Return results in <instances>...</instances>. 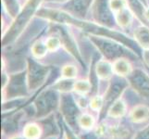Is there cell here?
<instances>
[{"instance_id":"obj_18","label":"cell","mask_w":149,"mask_h":139,"mask_svg":"<svg viewBox=\"0 0 149 139\" xmlns=\"http://www.w3.org/2000/svg\"><path fill=\"white\" fill-rule=\"evenodd\" d=\"M133 36L139 46L143 49H149V28L146 26H140L134 30Z\"/></svg>"},{"instance_id":"obj_25","label":"cell","mask_w":149,"mask_h":139,"mask_svg":"<svg viewBox=\"0 0 149 139\" xmlns=\"http://www.w3.org/2000/svg\"><path fill=\"white\" fill-rule=\"evenodd\" d=\"M2 1L5 6V8L8 10L10 16L12 18H17V16L20 12V10H22L19 9L17 0H2Z\"/></svg>"},{"instance_id":"obj_35","label":"cell","mask_w":149,"mask_h":139,"mask_svg":"<svg viewBox=\"0 0 149 139\" xmlns=\"http://www.w3.org/2000/svg\"><path fill=\"white\" fill-rule=\"evenodd\" d=\"M64 133L66 139H78L73 135V133H71V131L67 127V124H64Z\"/></svg>"},{"instance_id":"obj_5","label":"cell","mask_w":149,"mask_h":139,"mask_svg":"<svg viewBox=\"0 0 149 139\" xmlns=\"http://www.w3.org/2000/svg\"><path fill=\"white\" fill-rule=\"evenodd\" d=\"M59 109L61 115L63 116L64 120L70 126L71 129H77L78 119L81 114L79 105L74 99V97L69 93H63L60 96Z\"/></svg>"},{"instance_id":"obj_4","label":"cell","mask_w":149,"mask_h":139,"mask_svg":"<svg viewBox=\"0 0 149 139\" xmlns=\"http://www.w3.org/2000/svg\"><path fill=\"white\" fill-rule=\"evenodd\" d=\"M60 96L54 88L43 92L34 101L35 118L41 119L49 115L58 108Z\"/></svg>"},{"instance_id":"obj_17","label":"cell","mask_w":149,"mask_h":139,"mask_svg":"<svg viewBox=\"0 0 149 139\" xmlns=\"http://www.w3.org/2000/svg\"><path fill=\"white\" fill-rule=\"evenodd\" d=\"M127 112L126 103L122 99L119 98L116 100L107 110V115L112 119H120L122 118Z\"/></svg>"},{"instance_id":"obj_27","label":"cell","mask_w":149,"mask_h":139,"mask_svg":"<svg viewBox=\"0 0 149 139\" xmlns=\"http://www.w3.org/2000/svg\"><path fill=\"white\" fill-rule=\"evenodd\" d=\"M78 73V71L77 68L74 65H70V64H67L62 67L61 69V76H62L63 79H74L77 77Z\"/></svg>"},{"instance_id":"obj_8","label":"cell","mask_w":149,"mask_h":139,"mask_svg":"<svg viewBox=\"0 0 149 139\" xmlns=\"http://www.w3.org/2000/svg\"><path fill=\"white\" fill-rule=\"evenodd\" d=\"M128 85H129V82H127L125 79H123V77H120V78L115 79L114 81L111 82L109 86L107 87V90L106 91L105 96H104V107H103V110H102L101 117L104 115L106 112H107L109 108L113 103L119 99V97L127 88Z\"/></svg>"},{"instance_id":"obj_41","label":"cell","mask_w":149,"mask_h":139,"mask_svg":"<svg viewBox=\"0 0 149 139\" xmlns=\"http://www.w3.org/2000/svg\"><path fill=\"white\" fill-rule=\"evenodd\" d=\"M141 1L143 3V5H145V6H146V0H141Z\"/></svg>"},{"instance_id":"obj_32","label":"cell","mask_w":149,"mask_h":139,"mask_svg":"<svg viewBox=\"0 0 149 139\" xmlns=\"http://www.w3.org/2000/svg\"><path fill=\"white\" fill-rule=\"evenodd\" d=\"M134 139H149V125L139 131L134 137Z\"/></svg>"},{"instance_id":"obj_11","label":"cell","mask_w":149,"mask_h":139,"mask_svg":"<svg viewBox=\"0 0 149 139\" xmlns=\"http://www.w3.org/2000/svg\"><path fill=\"white\" fill-rule=\"evenodd\" d=\"M54 29L56 30V32L58 33V37L61 40V44L65 46L67 50L70 51V53L71 55H73V57L75 59H77V60H78L79 62L83 63L81 62V58L80 56V52H79L78 48H77L76 43H75L73 37L70 35V32H68L67 29L59 27V26L55 27Z\"/></svg>"},{"instance_id":"obj_21","label":"cell","mask_w":149,"mask_h":139,"mask_svg":"<svg viewBox=\"0 0 149 139\" xmlns=\"http://www.w3.org/2000/svg\"><path fill=\"white\" fill-rule=\"evenodd\" d=\"M95 124V120L93 115L89 113H84L81 114L78 119V125L84 130L93 129Z\"/></svg>"},{"instance_id":"obj_40","label":"cell","mask_w":149,"mask_h":139,"mask_svg":"<svg viewBox=\"0 0 149 139\" xmlns=\"http://www.w3.org/2000/svg\"><path fill=\"white\" fill-rule=\"evenodd\" d=\"M9 139H25L24 137H23V136H11Z\"/></svg>"},{"instance_id":"obj_6","label":"cell","mask_w":149,"mask_h":139,"mask_svg":"<svg viewBox=\"0 0 149 139\" xmlns=\"http://www.w3.org/2000/svg\"><path fill=\"white\" fill-rule=\"evenodd\" d=\"M27 84L29 90H36L42 85L49 74L50 67L42 65L33 59L27 60Z\"/></svg>"},{"instance_id":"obj_29","label":"cell","mask_w":149,"mask_h":139,"mask_svg":"<svg viewBox=\"0 0 149 139\" xmlns=\"http://www.w3.org/2000/svg\"><path fill=\"white\" fill-rule=\"evenodd\" d=\"M48 52H55L61 46V40L58 36H50L45 41Z\"/></svg>"},{"instance_id":"obj_15","label":"cell","mask_w":149,"mask_h":139,"mask_svg":"<svg viewBox=\"0 0 149 139\" xmlns=\"http://www.w3.org/2000/svg\"><path fill=\"white\" fill-rule=\"evenodd\" d=\"M113 70H114V73L120 77L129 76L132 73V68L130 61L125 58L116 59L113 62Z\"/></svg>"},{"instance_id":"obj_31","label":"cell","mask_w":149,"mask_h":139,"mask_svg":"<svg viewBox=\"0 0 149 139\" xmlns=\"http://www.w3.org/2000/svg\"><path fill=\"white\" fill-rule=\"evenodd\" d=\"M109 5L112 12L115 14L128 7L127 0H110Z\"/></svg>"},{"instance_id":"obj_36","label":"cell","mask_w":149,"mask_h":139,"mask_svg":"<svg viewBox=\"0 0 149 139\" xmlns=\"http://www.w3.org/2000/svg\"><path fill=\"white\" fill-rule=\"evenodd\" d=\"M81 139H104V138L99 137L98 136H96V133L95 132H93V133H85V135L81 136Z\"/></svg>"},{"instance_id":"obj_23","label":"cell","mask_w":149,"mask_h":139,"mask_svg":"<svg viewBox=\"0 0 149 139\" xmlns=\"http://www.w3.org/2000/svg\"><path fill=\"white\" fill-rule=\"evenodd\" d=\"M31 51H32V54L35 59H42L47 55V53L48 52V49L47 47L45 42H43L42 40H39L33 45Z\"/></svg>"},{"instance_id":"obj_12","label":"cell","mask_w":149,"mask_h":139,"mask_svg":"<svg viewBox=\"0 0 149 139\" xmlns=\"http://www.w3.org/2000/svg\"><path fill=\"white\" fill-rule=\"evenodd\" d=\"M94 0H70L67 8L74 17L83 19Z\"/></svg>"},{"instance_id":"obj_13","label":"cell","mask_w":149,"mask_h":139,"mask_svg":"<svg viewBox=\"0 0 149 139\" xmlns=\"http://www.w3.org/2000/svg\"><path fill=\"white\" fill-rule=\"evenodd\" d=\"M130 121L133 123H143L149 120V107L146 105H137L133 107L129 113Z\"/></svg>"},{"instance_id":"obj_37","label":"cell","mask_w":149,"mask_h":139,"mask_svg":"<svg viewBox=\"0 0 149 139\" xmlns=\"http://www.w3.org/2000/svg\"><path fill=\"white\" fill-rule=\"evenodd\" d=\"M142 56H143V61H145L146 65L149 67V49L143 50V53H142Z\"/></svg>"},{"instance_id":"obj_38","label":"cell","mask_w":149,"mask_h":139,"mask_svg":"<svg viewBox=\"0 0 149 139\" xmlns=\"http://www.w3.org/2000/svg\"><path fill=\"white\" fill-rule=\"evenodd\" d=\"M70 0H45V2H52V3H65Z\"/></svg>"},{"instance_id":"obj_39","label":"cell","mask_w":149,"mask_h":139,"mask_svg":"<svg viewBox=\"0 0 149 139\" xmlns=\"http://www.w3.org/2000/svg\"><path fill=\"white\" fill-rule=\"evenodd\" d=\"M145 19L149 22V8H147L146 9V12H145Z\"/></svg>"},{"instance_id":"obj_20","label":"cell","mask_w":149,"mask_h":139,"mask_svg":"<svg viewBox=\"0 0 149 139\" xmlns=\"http://www.w3.org/2000/svg\"><path fill=\"white\" fill-rule=\"evenodd\" d=\"M19 116L17 114L10 115L8 118H3L2 124H3V131L6 133H11L15 132L18 128V121Z\"/></svg>"},{"instance_id":"obj_26","label":"cell","mask_w":149,"mask_h":139,"mask_svg":"<svg viewBox=\"0 0 149 139\" xmlns=\"http://www.w3.org/2000/svg\"><path fill=\"white\" fill-rule=\"evenodd\" d=\"M74 81L71 79H63L56 83L53 88L56 91H60L62 93H69L70 91L73 90Z\"/></svg>"},{"instance_id":"obj_19","label":"cell","mask_w":149,"mask_h":139,"mask_svg":"<svg viewBox=\"0 0 149 139\" xmlns=\"http://www.w3.org/2000/svg\"><path fill=\"white\" fill-rule=\"evenodd\" d=\"M132 19H133L132 12L131 9L128 8V7L115 14L116 22L119 24L120 27H123V28L129 27L132 22Z\"/></svg>"},{"instance_id":"obj_34","label":"cell","mask_w":149,"mask_h":139,"mask_svg":"<svg viewBox=\"0 0 149 139\" xmlns=\"http://www.w3.org/2000/svg\"><path fill=\"white\" fill-rule=\"evenodd\" d=\"M81 97H79L78 100H76L77 103H78L79 107L81 108H86L87 105H89V101L86 99L85 96H83V95H80Z\"/></svg>"},{"instance_id":"obj_10","label":"cell","mask_w":149,"mask_h":139,"mask_svg":"<svg viewBox=\"0 0 149 139\" xmlns=\"http://www.w3.org/2000/svg\"><path fill=\"white\" fill-rule=\"evenodd\" d=\"M128 82L134 91L143 97H149V76L142 70L132 71Z\"/></svg>"},{"instance_id":"obj_9","label":"cell","mask_w":149,"mask_h":139,"mask_svg":"<svg viewBox=\"0 0 149 139\" xmlns=\"http://www.w3.org/2000/svg\"><path fill=\"white\" fill-rule=\"evenodd\" d=\"M109 1L110 0H95L93 10L94 17L97 23L111 28L115 22V16H113Z\"/></svg>"},{"instance_id":"obj_3","label":"cell","mask_w":149,"mask_h":139,"mask_svg":"<svg viewBox=\"0 0 149 139\" xmlns=\"http://www.w3.org/2000/svg\"><path fill=\"white\" fill-rule=\"evenodd\" d=\"M90 40L107 60L113 59L115 61L121 58H136V56L133 55V52H130L124 45H120V43L116 40L94 35H90Z\"/></svg>"},{"instance_id":"obj_33","label":"cell","mask_w":149,"mask_h":139,"mask_svg":"<svg viewBox=\"0 0 149 139\" xmlns=\"http://www.w3.org/2000/svg\"><path fill=\"white\" fill-rule=\"evenodd\" d=\"M9 79H10V76L8 74H7L5 71L2 73L1 75V81H2V84H1V87H2V90H4L5 88L7 87V85L9 83Z\"/></svg>"},{"instance_id":"obj_24","label":"cell","mask_w":149,"mask_h":139,"mask_svg":"<svg viewBox=\"0 0 149 139\" xmlns=\"http://www.w3.org/2000/svg\"><path fill=\"white\" fill-rule=\"evenodd\" d=\"M127 3L129 4L131 10L136 14V16L140 19H145L146 6L141 0H127Z\"/></svg>"},{"instance_id":"obj_30","label":"cell","mask_w":149,"mask_h":139,"mask_svg":"<svg viewBox=\"0 0 149 139\" xmlns=\"http://www.w3.org/2000/svg\"><path fill=\"white\" fill-rule=\"evenodd\" d=\"M110 133L112 135L111 139H130L131 133L126 129H120V128H115V129L110 130Z\"/></svg>"},{"instance_id":"obj_22","label":"cell","mask_w":149,"mask_h":139,"mask_svg":"<svg viewBox=\"0 0 149 139\" xmlns=\"http://www.w3.org/2000/svg\"><path fill=\"white\" fill-rule=\"evenodd\" d=\"M92 89V84L90 83V81L88 80H78L74 82L73 85V90L79 95L85 96L87 94H89Z\"/></svg>"},{"instance_id":"obj_14","label":"cell","mask_w":149,"mask_h":139,"mask_svg":"<svg viewBox=\"0 0 149 139\" xmlns=\"http://www.w3.org/2000/svg\"><path fill=\"white\" fill-rule=\"evenodd\" d=\"M114 70L113 64H111L107 59L100 60L95 65V74L97 78L101 80H109L113 76Z\"/></svg>"},{"instance_id":"obj_7","label":"cell","mask_w":149,"mask_h":139,"mask_svg":"<svg viewBox=\"0 0 149 139\" xmlns=\"http://www.w3.org/2000/svg\"><path fill=\"white\" fill-rule=\"evenodd\" d=\"M28 90L27 73L22 71V73L10 76L9 83L3 91L5 96L10 99L16 98V97L26 96Z\"/></svg>"},{"instance_id":"obj_16","label":"cell","mask_w":149,"mask_h":139,"mask_svg":"<svg viewBox=\"0 0 149 139\" xmlns=\"http://www.w3.org/2000/svg\"><path fill=\"white\" fill-rule=\"evenodd\" d=\"M44 133L43 126L36 122H29L24 126L22 136L25 139H40Z\"/></svg>"},{"instance_id":"obj_28","label":"cell","mask_w":149,"mask_h":139,"mask_svg":"<svg viewBox=\"0 0 149 139\" xmlns=\"http://www.w3.org/2000/svg\"><path fill=\"white\" fill-rule=\"evenodd\" d=\"M89 107L94 111H100L104 107V96H95L89 100Z\"/></svg>"},{"instance_id":"obj_2","label":"cell","mask_w":149,"mask_h":139,"mask_svg":"<svg viewBox=\"0 0 149 139\" xmlns=\"http://www.w3.org/2000/svg\"><path fill=\"white\" fill-rule=\"evenodd\" d=\"M45 0H27L24 7L20 10L19 14L15 18L14 22L10 26L8 31L4 34L3 45H6L8 43H11L22 34L25 26L29 23L31 18L37 11L40 4Z\"/></svg>"},{"instance_id":"obj_1","label":"cell","mask_w":149,"mask_h":139,"mask_svg":"<svg viewBox=\"0 0 149 139\" xmlns=\"http://www.w3.org/2000/svg\"><path fill=\"white\" fill-rule=\"evenodd\" d=\"M38 17L45 19L47 20H51L56 23H63L75 26L89 35L94 36H101L107 37L113 40H116L120 44L124 45L127 47H129L132 52L136 53L137 56H140V46L137 44L136 41L126 36L125 34H120L117 31H113L109 27H106L104 25H101L95 22H85L83 19L76 18L73 15L64 10H56V9H49V8H42L37 12Z\"/></svg>"}]
</instances>
